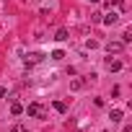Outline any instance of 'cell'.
I'll return each instance as SVG.
<instances>
[{
	"label": "cell",
	"mask_w": 132,
	"mask_h": 132,
	"mask_svg": "<svg viewBox=\"0 0 132 132\" xmlns=\"http://www.w3.org/2000/svg\"><path fill=\"white\" fill-rule=\"evenodd\" d=\"M26 114H29V117H39V119H44V117H47V114H44V109H42L39 104H29V106H26Z\"/></svg>",
	"instance_id": "6da1fadb"
},
{
	"label": "cell",
	"mask_w": 132,
	"mask_h": 132,
	"mask_svg": "<svg viewBox=\"0 0 132 132\" xmlns=\"http://www.w3.org/2000/svg\"><path fill=\"white\" fill-rule=\"evenodd\" d=\"M106 49H109V54H117V52H122V49H124V44H122V42H109V44H106Z\"/></svg>",
	"instance_id": "7a4b0ae2"
},
{
	"label": "cell",
	"mask_w": 132,
	"mask_h": 132,
	"mask_svg": "<svg viewBox=\"0 0 132 132\" xmlns=\"http://www.w3.org/2000/svg\"><path fill=\"white\" fill-rule=\"evenodd\" d=\"M117 21H119V13H117V11H111L109 16H104V23H106V26H114Z\"/></svg>",
	"instance_id": "3957f363"
},
{
	"label": "cell",
	"mask_w": 132,
	"mask_h": 132,
	"mask_svg": "<svg viewBox=\"0 0 132 132\" xmlns=\"http://www.w3.org/2000/svg\"><path fill=\"white\" fill-rule=\"evenodd\" d=\"M106 68L117 73V70H122V62H119V60H106Z\"/></svg>",
	"instance_id": "277c9868"
},
{
	"label": "cell",
	"mask_w": 132,
	"mask_h": 132,
	"mask_svg": "<svg viewBox=\"0 0 132 132\" xmlns=\"http://www.w3.org/2000/svg\"><path fill=\"white\" fill-rule=\"evenodd\" d=\"M42 60H44V54H39V52H36V54H31V60H26V65L31 68V65H36V62H42Z\"/></svg>",
	"instance_id": "5b68a950"
},
{
	"label": "cell",
	"mask_w": 132,
	"mask_h": 132,
	"mask_svg": "<svg viewBox=\"0 0 132 132\" xmlns=\"http://www.w3.org/2000/svg\"><path fill=\"white\" fill-rule=\"evenodd\" d=\"M109 117H111V122H122V109H114Z\"/></svg>",
	"instance_id": "8992f818"
},
{
	"label": "cell",
	"mask_w": 132,
	"mask_h": 132,
	"mask_svg": "<svg viewBox=\"0 0 132 132\" xmlns=\"http://www.w3.org/2000/svg\"><path fill=\"white\" fill-rule=\"evenodd\" d=\"M54 39H57V42H65V39H68V31H65V29H60V31L54 34Z\"/></svg>",
	"instance_id": "52a82bcc"
},
{
	"label": "cell",
	"mask_w": 132,
	"mask_h": 132,
	"mask_svg": "<svg viewBox=\"0 0 132 132\" xmlns=\"http://www.w3.org/2000/svg\"><path fill=\"white\" fill-rule=\"evenodd\" d=\"M129 42H132V31H129V29H127V31H124V34H122V44H129Z\"/></svg>",
	"instance_id": "ba28073f"
},
{
	"label": "cell",
	"mask_w": 132,
	"mask_h": 132,
	"mask_svg": "<svg viewBox=\"0 0 132 132\" xmlns=\"http://www.w3.org/2000/svg\"><path fill=\"white\" fill-rule=\"evenodd\" d=\"M62 57H65V52H62V49H54V52H52V60H57V62H60Z\"/></svg>",
	"instance_id": "9c48e42d"
},
{
	"label": "cell",
	"mask_w": 132,
	"mask_h": 132,
	"mask_svg": "<svg viewBox=\"0 0 132 132\" xmlns=\"http://www.w3.org/2000/svg\"><path fill=\"white\" fill-rule=\"evenodd\" d=\"M11 111L18 117V114H23V106H21V104H13V106H11Z\"/></svg>",
	"instance_id": "30bf717a"
},
{
	"label": "cell",
	"mask_w": 132,
	"mask_h": 132,
	"mask_svg": "<svg viewBox=\"0 0 132 132\" xmlns=\"http://www.w3.org/2000/svg\"><path fill=\"white\" fill-rule=\"evenodd\" d=\"M54 109H57V111H60V114H65V109H68V106H65V104H62V101H54Z\"/></svg>",
	"instance_id": "8fae6325"
},
{
	"label": "cell",
	"mask_w": 132,
	"mask_h": 132,
	"mask_svg": "<svg viewBox=\"0 0 132 132\" xmlns=\"http://www.w3.org/2000/svg\"><path fill=\"white\" fill-rule=\"evenodd\" d=\"M70 88H73V91H80V88H83V80H73V86H70Z\"/></svg>",
	"instance_id": "7c38bea8"
},
{
	"label": "cell",
	"mask_w": 132,
	"mask_h": 132,
	"mask_svg": "<svg viewBox=\"0 0 132 132\" xmlns=\"http://www.w3.org/2000/svg\"><path fill=\"white\" fill-rule=\"evenodd\" d=\"M13 132H29V129H26V127H21V124H18V127H16V129H13Z\"/></svg>",
	"instance_id": "4fadbf2b"
},
{
	"label": "cell",
	"mask_w": 132,
	"mask_h": 132,
	"mask_svg": "<svg viewBox=\"0 0 132 132\" xmlns=\"http://www.w3.org/2000/svg\"><path fill=\"white\" fill-rule=\"evenodd\" d=\"M5 93H8V91H5V88H3V86H0V98H3V96H5Z\"/></svg>",
	"instance_id": "5bb4252c"
},
{
	"label": "cell",
	"mask_w": 132,
	"mask_h": 132,
	"mask_svg": "<svg viewBox=\"0 0 132 132\" xmlns=\"http://www.w3.org/2000/svg\"><path fill=\"white\" fill-rule=\"evenodd\" d=\"M88 3H98V0H88Z\"/></svg>",
	"instance_id": "9a60e30c"
},
{
	"label": "cell",
	"mask_w": 132,
	"mask_h": 132,
	"mask_svg": "<svg viewBox=\"0 0 132 132\" xmlns=\"http://www.w3.org/2000/svg\"><path fill=\"white\" fill-rule=\"evenodd\" d=\"M34 3H36V0H34Z\"/></svg>",
	"instance_id": "2e32d148"
}]
</instances>
